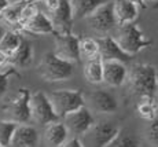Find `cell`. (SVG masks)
<instances>
[{"label": "cell", "mask_w": 158, "mask_h": 147, "mask_svg": "<svg viewBox=\"0 0 158 147\" xmlns=\"http://www.w3.org/2000/svg\"><path fill=\"white\" fill-rule=\"evenodd\" d=\"M157 72L153 65L136 63L131 67L128 81L132 92L139 98H154L158 91Z\"/></svg>", "instance_id": "cell-1"}, {"label": "cell", "mask_w": 158, "mask_h": 147, "mask_svg": "<svg viewBox=\"0 0 158 147\" xmlns=\"http://www.w3.org/2000/svg\"><path fill=\"white\" fill-rule=\"evenodd\" d=\"M37 72L44 81H65L74 74V63L59 58L55 52H47L41 59Z\"/></svg>", "instance_id": "cell-2"}, {"label": "cell", "mask_w": 158, "mask_h": 147, "mask_svg": "<svg viewBox=\"0 0 158 147\" xmlns=\"http://www.w3.org/2000/svg\"><path fill=\"white\" fill-rule=\"evenodd\" d=\"M114 37L118 41V44L121 45V48L132 57L139 54L144 48L153 45V40L147 39V36L140 29V26L136 25L135 22L120 25Z\"/></svg>", "instance_id": "cell-3"}, {"label": "cell", "mask_w": 158, "mask_h": 147, "mask_svg": "<svg viewBox=\"0 0 158 147\" xmlns=\"http://www.w3.org/2000/svg\"><path fill=\"white\" fill-rule=\"evenodd\" d=\"M30 98H32V94L28 88H19L15 95H13L7 102L3 103L2 111L6 116V118L18 122V124H26L32 118Z\"/></svg>", "instance_id": "cell-4"}, {"label": "cell", "mask_w": 158, "mask_h": 147, "mask_svg": "<svg viewBox=\"0 0 158 147\" xmlns=\"http://www.w3.org/2000/svg\"><path fill=\"white\" fill-rule=\"evenodd\" d=\"M48 96L59 118L85 106V98L81 90H56Z\"/></svg>", "instance_id": "cell-5"}, {"label": "cell", "mask_w": 158, "mask_h": 147, "mask_svg": "<svg viewBox=\"0 0 158 147\" xmlns=\"http://www.w3.org/2000/svg\"><path fill=\"white\" fill-rule=\"evenodd\" d=\"M118 131L120 128L111 121L95 122V125L83 135V143L85 147H106L115 137Z\"/></svg>", "instance_id": "cell-6"}, {"label": "cell", "mask_w": 158, "mask_h": 147, "mask_svg": "<svg viewBox=\"0 0 158 147\" xmlns=\"http://www.w3.org/2000/svg\"><path fill=\"white\" fill-rule=\"evenodd\" d=\"M30 113H32V120L43 125L54 122L59 118L55 113V110H54L50 96L47 94H44L43 91H35L32 94V98H30Z\"/></svg>", "instance_id": "cell-7"}, {"label": "cell", "mask_w": 158, "mask_h": 147, "mask_svg": "<svg viewBox=\"0 0 158 147\" xmlns=\"http://www.w3.org/2000/svg\"><path fill=\"white\" fill-rule=\"evenodd\" d=\"M88 26L98 33H109L115 26H118L117 19L114 15L113 2H107L98 7L91 15L85 18Z\"/></svg>", "instance_id": "cell-8"}, {"label": "cell", "mask_w": 158, "mask_h": 147, "mask_svg": "<svg viewBox=\"0 0 158 147\" xmlns=\"http://www.w3.org/2000/svg\"><path fill=\"white\" fill-rule=\"evenodd\" d=\"M55 36V52L59 58L66 59L72 63H78L81 61L80 52V39L78 36L68 33V35H54Z\"/></svg>", "instance_id": "cell-9"}, {"label": "cell", "mask_w": 158, "mask_h": 147, "mask_svg": "<svg viewBox=\"0 0 158 147\" xmlns=\"http://www.w3.org/2000/svg\"><path fill=\"white\" fill-rule=\"evenodd\" d=\"M63 122L66 124L69 132L77 136H83L91 128L95 125V117L89 107L83 106L81 109L76 110L70 114L63 117Z\"/></svg>", "instance_id": "cell-10"}, {"label": "cell", "mask_w": 158, "mask_h": 147, "mask_svg": "<svg viewBox=\"0 0 158 147\" xmlns=\"http://www.w3.org/2000/svg\"><path fill=\"white\" fill-rule=\"evenodd\" d=\"M48 15L55 27V35L72 33L74 14H73L70 0H60L56 8H54L52 11H48Z\"/></svg>", "instance_id": "cell-11"}, {"label": "cell", "mask_w": 158, "mask_h": 147, "mask_svg": "<svg viewBox=\"0 0 158 147\" xmlns=\"http://www.w3.org/2000/svg\"><path fill=\"white\" fill-rule=\"evenodd\" d=\"M89 109L99 114H113L118 110V102L113 94L106 90H95L88 95Z\"/></svg>", "instance_id": "cell-12"}, {"label": "cell", "mask_w": 158, "mask_h": 147, "mask_svg": "<svg viewBox=\"0 0 158 147\" xmlns=\"http://www.w3.org/2000/svg\"><path fill=\"white\" fill-rule=\"evenodd\" d=\"M99 44V55L103 61H120V62L128 63L132 59V55L121 48L114 36H103L96 39Z\"/></svg>", "instance_id": "cell-13"}, {"label": "cell", "mask_w": 158, "mask_h": 147, "mask_svg": "<svg viewBox=\"0 0 158 147\" xmlns=\"http://www.w3.org/2000/svg\"><path fill=\"white\" fill-rule=\"evenodd\" d=\"M125 65L120 61H103V82L110 87H121L129 74Z\"/></svg>", "instance_id": "cell-14"}, {"label": "cell", "mask_w": 158, "mask_h": 147, "mask_svg": "<svg viewBox=\"0 0 158 147\" xmlns=\"http://www.w3.org/2000/svg\"><path fill=\"white\" fill-rule=\"evenodd\" d=\"M18 32L21 33H28V35L35 36H47V35H55V27L51 21L50 15L39 11L29 22L21 27Z\"/></svg>", "instance_id": "cell-15"}, {"label": "cell", "mask_w": 158, "mask_h": 147, "mask_svg": "<svg viewBox=\"0 0 158 147\" xmlns=\"http://www.w3.org/2000/svg\"><path fill=\"white\" fill-rule=\"evenodd\" d=\"M39 132L33 125L19 124L11 140V147H39Z\"/></svg>", "instance_id": "cell-16"}, {"label": "cell", "mask_w": 158, "mask_h": 147, "mask_svg": "<svg viewBox=\"0 0 158 147\" xmlns=\"http://www.w3.org/2000/svg\"><path fill=\"white\" fill-rule=\"evenodd\" d=\"M113 8L118 26L135 22L139 15V6L131 0H113Z\"/></svg>", "instance_id": "cell-17"}, {"label": "cell", "mask_w": 158, "mask_h": 147, "mask_svg": "<svg viewBox=\"0 0 158 147\" xmlns=\"http://www.w3.org/2000/svg\"><path fill=\"white\" fill-rule=\"evenodd\" d=\"M69 129L63 121H54L45 125L44 139L51 147H60L69 137Z\"/></svg>", "instance_id": "cell-18"}, {"label": "cell", "mask_w": 158, "mask_h": 147, "mask_svg": "<svg viewBox=\"0 0 158 147\" xmlns=\"http://www.w3.org/2000/svg\"><path fill=\"white\" fill-rule=\"evenodd\" d=\"M33 62V44L29 39L22 36L21 44L10 57V63L18 69H26Z\"/></svg>", "instance_id": "cell-19"}, {"label": "cell", "mask_w": 158, "mask_h": 147, "mask_svg": "<svg viewBox=\"0 0 158 147\" xmlns=\"http://www.w3.org/2000/svg\"><path fill=\"white\" fill-rule=\"evenodd\" d=\"M84 77L91 84H101V82H103V59L101 58V55L85 59Z\"/></svg>", "instance_id": "cell-20"}, {"label": "cell", "mask_w": 158, "mask_h": 147, "mask_svg": "<svg viewBox=\"0 0 158 147\" xmlns=\"http://www.w3.org/2000/svg\"><path fill=\"white\" fill-rule=\"evenodd\" d=\"M110 2V0H70L74 19H85L98 7Z\"/></svg>", "instance_id": "cell-21"}, {"label": "cell", "mask_w": 158, "mask_h": 147, "mask_svg": "<svg viewBox=\"0 0 158 147\" xmlns=\"http://www.w3.org/2000/svg\"><path fill=\"white\" fill-rule=\"evenodd\" d=\"M26 2L28 0H14V2H11L10 6L0 14V19L4 23H7V25L18 26L19 19H21V14H22V10H23V6L26 4Z\"/></svg>", "instance_id": "cell-22"}, {"label": "cell", "mask_w": 158, "mask_h": 147, "mask_svg": "<svg viewBox=\"0 0 158 147\" xmlns=\"http://www.w3.org/2000/svg\"><path fill=\"white\" fill-rule=\"evenodd\" d=\"M106 147H140L138 135L127 128H120L115 137Z\"/></svg>", "instance_id": "cell-23"}, {"label": "cell", "mask_w": 158, "mask_h": 147, "mask_svg": "<svg viewBox=\"0 0 158 147\" xmlns=\"http://www.w3.org/2000/svg\"><path fill=\"white\" fill-rule=\"evenodd\" d=\"M21 39H22V35L18 30H7L4 33V36L0 40V50L3 52H6L8 57L14 54V51L19 47L21 44Z\"/></svg>", "instance_id": "cell-24"}, {"label": "cell", "mask_w": 158, "mask_h": 147, "mask_svg": "<svg viewBox=\"0 0 158 147\" xmlns=\"http://www.w3.org/2000/svg\"><path fill=\"white\" fill-rule=\"evenodd\" d=\"M157 102L154 98H140V102L136 106V111L140 118L146 121H153L157 118Z\"/></svg>", "instance_id": "cell-25"}, {"label": "cell", "mask_w": 158, "mask_h": 147, "mask_svg": "<svg viewBox=\"0 0 158 147\" xmlns=\"http://www.w3.org/2000/svg\"><path fill=\"white\" fill-rule=\"evenodd\" d=\"M18 122L11 121V120H0V145L8 147L11 146V140L18 128Z\"/></svg>", "instance_id": "cell-26"}, {"label": "cell", "mask_w": 158, "mask_h": 147, "mask_svg": "<svg viewBox=\"0 0 158 147\" xmlns=\"http://www.w3.org/2000/svg\"><path fill=\"white\" fill-rule=\"evenodd\" d=\"M17 69L18 67H15L11 63L0 69V99L7 94L8 87H10V78L13 76H19V72Z\"/></svg>", "instance_id": "cell-27"}, {"label": "cell", "mask_w": 158, "mask_h": 147, "mask_svg": "<svg viewBox=\"0 0 158 147\" xmlns=\"http://www.w3.org/2000/svg\"><path fill=\"white\" fill-rule=\"evenodd\" d=\"M80 52H81V58H84V59H89V58L99 55L98 41L91 37H81L80 39Z\"/></svg>", "instance_id": "cell-28"}, {"label": "cell", "mask_w": 158, "mask_h": 147, "mask_svg": "<svg viewBox=\"0 0 158 147\" xmlns=\"http://www.w3.org/2000/svg\"><path fill=\"white\" fill-rule=\"evenodd\" d=\"M39 11L40 10H39L36 2H33V0H28L26 4L23 6V10H22V14H21V19H19V23H18V26H17V30H19L26 22H29V21L39 13Z\"/></svg>", "instance_id": "cell-29"}, {"label": "cell", "mask_w": 158, "mask_h": 147, "mask_svg": "<svg viewBox=\"0 0 158 147\" xmlns=\"http://www.w3.org/2000/svg\"><path fill=\"white\" fill-rule=\"evenodd\" d=\"M146 136H147V140L151 145L158 146V117L154 118L153 121H150V124L147 127Z\"/></svg>", "instance_id": "cell-30"}, {"label": "cell", "mask_w": 158, "mask_h": 147, "mask_svg": "<svg viewBox=\"0 0 158 147\" xmlns=\"http://www.w3.org/2000/svg\"><path fill=\"white\" fill-rule=\"evenodd\" d=\"M60 147H85L83 143V140L78 137H73V139H68Z\"/></svg>", "instance_id": "cell-31"}, {"label": "cell", "mask_w": 158, "mask_h": 147, "mask_svg": "<svg viewBox=\"0 0 158 147\" xmlns=\"http://www.w3.org/2000/svg\"><path fill=\"white\" fill-rule=\"evenodd\" d=\"M59 2H60V0H43L44 6L47 7L48 11H52L54 8H56L58 4H59Z\"/></svg>", "instance_id": "cell-32"}, {"label": "cell", "mask_w": 158, "mask_h": 147, "mask_svg": "<svg viewBox=\"0 0 158 147\" xmlns=\"http://www.w3.org/2000/svg\"><path fill=\"white\" fill-rule=\"evenodd\" d=\"M8 63H10V57L0 50V69L4 67L6 65H8Z\"/></svg>", "instance_id": "cell-33"}, {"label": "cell", "mask_w": 158, "mask_h": 147, "mask_svg": "<svg viewBox=\"0 0 158 147\" xmlns=\"http://www.w3.org/2000/svg\"><path fill=\"white\" fill-rule=\"evenodd\" d=\"M10 3H11V0H0V14L10 6Z\"/></svg>", "instance_id": "cell-34"}, {"label": "cell", "mask_w": 158, "mask_h": 147, "mask_svg": "<svg viewBox=\"0 0 158 147\" xmlns=\"http://www.w3.org/2000/svg\"><path fill=\"white\" fill-rule=\"evenodd\" d=\"M131 2H133L135 4H138L139 7H142V8H146V0H131Z\"/></svg>", "instance_id": "cell-35"}, {"label": "cell", "mask_w": 158, "mask_h": 147, "mask_svg": "<svg viewBox=\"0 0 158 147\" xmlns=\"http://www.w3.org/2000/svg\"><path fill=\"white\" fill-rule=\"evenodd\" d=\"M6 32H7V29H6V27L2 25V22H0V40H2V37L4 36V33H6Z\"/></svg>", "instance_id": "cell-36"}, {"label": "cell", "mask_w": 158, "mask_h": 147, "mask_svg": "<svg viewBox=\"0 0 158 147\" xmlns=\"http://www.w3.org/2000/svg\"><path fill=\"white\" fill-rule=\"evenodd\" d=\"M157 0H146V3H156Z\"/></svg>", "instance_id": "cell-37"}, {"label": "cell", "mask_w": 158, "mask_h": 147, "mask_svg": "<svg viewBox=\"0 0 158 147\" xmlns=\"http://www.w3.org/2000/svg\"><path fill=\"white\" fill-rule=\"evenodd\" d=\"M153 7H154V8H158V0H157L156 3H154V6H153Z\"/></svg>", "instance_id": "cell-38"}, {"label": "cell", "mask_w": 158, "mask_h": 147, "mask_svg": "<svg viewBox=\"0 0 158 147\" xmlns=\"http://www.w3.org/2000/svg\"><path fill=\"white\" fill-rule=\"evenodd\" d=\"M157 84H158V72H157Z\"/></svg>", "instance_id": "cell-39"}, {"label": "cell", "mask_w": 158, "mask_h": 147, "mask_svg": "<svg viewBox=\"0 0 158 147\" xmlns=\"http://www.w3.org/2000/svg\"><path fill=\"white\" fill-rule=\"evenodd\" d=\"M33 2H43V0H33Z\"/></svg>", "instance_id": "cell-40"}, {"label": "cell", "mask_w": 158, "mask_h": 147, "mask_svg": "<svg viewBox=\"0 0 158 147\" xmlns=\"http://www.w3.org/2000/svg\"><path fill=\"white\" fill-rule=\"evenodd\" d=\"M156 102H157V106H158V96H157V100H156Z\"/></svg>", "instance_id": "cell-41"}, {"label": "cell", "mask_w": 158, "mask_h": 147, "mask_svg": "<svg viewBox=\"0 0 158 147\" xmlns=\"http://www.w3.org/2000/svg\"><path fill=\"white\" fill-rule=\"evenodd\" d=\"M0 147H4V146H2V145H0Z\"/></svg>", "instance_id": "cell-42"}, {"label": "cell", "mask_w": 158, "mask_h": 147, "mask_svg": "<svg viewBox=\"0 0 158 147\" xmlns=\"http://www.w3.org/2000/svg\"><path fill=\"white\" fill-rule=\"evenodd\" d=\"M11 2H14V0H11Z\"/></svg>", "instance_id": "cell-43"}]
</instances>
